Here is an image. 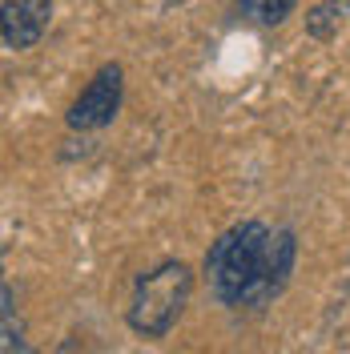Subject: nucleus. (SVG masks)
I'll return each mask as SVG.
<instances>
[{
  "mask_svg": "<svg viewBox=\"0 0 350 354\" xmlns=\"http://www.w3.org/2000/svg\"><path fill=\"white\" fill-rule=\"evenodd\" d=\"M266 245H270V230L262 221H238L205 250V282L221 306H241L246 290L254 286L262 270Z\"/></svg>",
  "mask_w": 350,
  "mask_h": 354,
  "instance_id": "f257e3e1",
  "label": "nucleus"
},
{
  "mask_svg": "<svg viewBox=\"0 0 350 354\" xmlns=\"http://www.w3.org/2000/svg\"><path fill=\"white\" fill-rule=\"evenodd\" d=\"M194 294V270L185 262H161L157 270L141 274L129 298V326L141 338H165L177 326L181 310Z\"/></svg>",
  "mask_w": 350,
  "mask_h": 354,
  "instance_id": "f03ea898",
  "label": "nucleus"
},
{
  "mask_svg": "<svg viewBox=\"0 0 350 354\" xmlns=\"http://www.w3.org/2000/svg\"><path fill=\"white\" fill-rule=\"evenodd\" d=\"M294 258H298L294 230H274V234H270V245H266L262 270H258L254 286L246 290L241 306H246V310H262V306H270V302H274V298H278V294L286 290V282H290Z\"/></svg>",
  "mask_w": 350,
  "mask_h": 354,
  "instance_id": "7ed1b4c3",
  "label": "nucleus"
},
{
  "mask_svg": "<svg viewBox=\"0 0 350 354\" xmlns=\"http://www.w3.org/2000/svg\"><path fill=\"white\" fill-rule=\"evenodd\" d=\"M121 109V65H105L68 109V129H105Z\"/></svg>",
  "mask_w": 350,
  "mask_h": 354,
  "instance_id": "20e7f679",
  "label": "nucleus"
},
{
  "mask_svg": "<svg viewBox=\"0 0 350 354\" xmlns=\"http://www.w3.org/2000/svg\"><path fill=\"white\" fill-rule=\"evenodd\" d=\"M53 21V0H4L0 8V37L4 48L21 53L44 37V28Z\"/></svg>",
  "mask_w": 350,
  "mask_h": 354,
  "instance_id": "39448f33",
  "label": "nucleus"
},
{
  "mask_svg": "<svg viewBox=\"0 0 350 354\" xmlns=\"http://www.w3.org/2000/svg\"><path fill=\"white\" fill-rule=\"evenodd\" d=\"M350 17V0H322V4H314L306 12V32L310 37H318V41H326L338 32V24Z\"/></svg>",
  "mask_w": 350,
  "mask_h": 354,
  "instance_id": "423d86ee",
  "label": "nucleus"
},
{
  "mask_svg": "<svg viewBox=\"0 0 350 354\" xmlns=\"http://www.w3.org/2000/svg\"><path fill=\"white\" fill-rule=\"evenodd\" d=\"M298 0H241V12L258 24H282Z\"/></svg>",
  "mask_w": 350,
  "mask_h": 354,
  "instance_id": "0eeeda50",
  "label": "nucleus"
}]
</instances>
